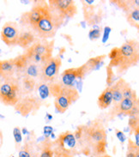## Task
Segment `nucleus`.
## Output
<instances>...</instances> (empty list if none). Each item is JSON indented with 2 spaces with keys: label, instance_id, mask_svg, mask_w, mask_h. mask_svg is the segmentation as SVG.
I'll list each match as a JSON object with an SVG mask.
<instances>
[{
  "label": "nucleus",
  "instance_id": "28",
  "mask_svg": "<svg viewBox=\"0 0 139 157\" xmlns=\"http://www.w3.org/2000/svg\"><path fill=\"white\" fill-rule=\"evenodd\" d=\"M106 73H107L106 82H107V83H108V87H110V86L113 85V83L114 82V78H115L114 69L110 68L109 66H107V68H106Z\"/></svg>",
  "mask_w": 139,
  "mask_h": 157
},
{
  "label": "nucleus",
  "instance_id": "13",
  "mask_svg": "<svg viewBox=\"0 0 139 157\" xmlns=\"http://www.w3.org/2000/svg\"><path fill=\"white\" fill-rule=\"evenodd\" d=\"M88 73L86 65L83 64L79 67L69 68L61 74V83L66 87H73L77 80H80Z\"/></svg>",
  "mask_w": 139,
  "mask_h": 157
},
{
  "label": "nucleus",
  "instance_id": "3",
  "mask_svg": "<svg viewBox=\"0 0 139 157\" xmlns=\"http://www.w3.org/2000/svg\"><path fill=\"white\" fill-rule=\"evenodd\" d=\"M49 91L55 97V109L59 113H65L80 97L78 91L74 87H66L62 83L52 82L49 87Z\"/></svg>",
  "mask_w": 139,
  "mask_h": 157
},
{
  "label": "nucleus",
  "instance_id": "10",
  "mask_svg": "<svg viewBox=\"0 0 139 157\" xmlns=\"http://www.w3.org/2000/svg\"><path fill=\"white\" fill-rule=\"evenodd\" d=\"M76 143L77 142L73 132H62L59 134L58 139L53 143V149L75 156L78 153V150L76 149Z\"/></svg>",
  "mask_w": 139,
  "mask_h": 157
},
{
  "label": "nucleus",
  "instance_id": "19",
  "mask_svg": "<svg viewBox=\"0 0 139 157\" xmlns=\"http://www.w3.org/2000/svg\"><path fill=\"white\" fill-rule=\"evenodd\" d=\"M35 85H36V82H35V79H34V78H31V77H22L21 83V89L22 95L23 94H29L32 93L34 90Z\"/></svg>",
  "mask_w": 139,
  "mask_h": 157
},
{
  "label": "nucleus",
  "instance_id": "14",
  "mask_svg": "<svg viewBox=\"0 0 139 157\" xmlns=\"http://www.w3.org/2000/svg\"><path fill=\"white\" fill-rule=\"evenodd\" d=\"M37 37L35 34L33 33V31L25 29H20V34L18 37V41H17V46H19L23 49H28L29 47L33 44V43L37 40Z\"/></svg>",
  "mask_w": 139,
  "mask_h": 157
},
{
  "label": "nucleus",
  "instance_id": "16",
  "mask_svg": "<svg viewBox=\"0 0 139 157\" xmlns=\"http://www.w3.org/2000/svg\"><path fill=\"white\" fill-rule=\"evenodd\" d=\"M126 81L124 80L123 78L118 79L117 82L113 83V85L110 86V89L113 94V102L114 103V106H117L119 102L122 101L123 99V87Z\"/></svg>",
  "mask_w": 139,
  "mask_h": 157
},
{
  "label": "nucleus",
  "instance_id": "2",
  "mask_svg": "<svg viewBox=\"0 0 139 157\" xmlns=\"http://www.w3.org/2000/svg\"><path fill=\"white\" fill-rule=\"evenodd\" d=\"M110 68L116 69L118 74H123L138 64L139 48L137 40H129L120 47H114L108 54Z\"/></svg>",
  "mask_w": 139,
  "mask_h": 157
},
{
  "label": "nucleus",
  "instance_id": "22",
  "mask_svg": "<svg viewBox=\"0 0 139 157\" xmlns=\"http://www.w3.org/2000/svg\"><path fill=\"white\" fill-rule=\"evenodd\" d=\"M35 150H34V145L30 142H26L22 147L20 148L19 151V156L18 157H35Z\"/></svg>",
  "mask_w": 139,
  "mask_h": 157
},
{
  "label": "nucleus",
  "instance_id": "17",
  "mask_svg": "<svg viewBox=\"0 0 139 157\" xmlns=\"http://www.w3.org/2000/svg\"><path fill=\"white\" fill-rule=\"evenodd\" d=\"M112 103H113V94L111 92L110 87H107L98 97L97 104L100 109L104 110L106 108L109 107Z\"/></svg>",
  "mask_w": 139,
  "mask_h": 157
},
{
  "label": "nucleus",
  "instance_id": "7",
  "mask_svg": "<svg viewBox=\"0 0 139 157\" xmlns=\"http://www.w3.org/2000/svg\"><path fill=\"white\" fill-rule=\"evenodd\" d=\"M47 4L53 17L61 22L74 17L77 13L76 3L73 0H50Z\"/></svg>",
  "mask_w": 139,
  "mask_h": 157
},
{
  "label": "nucleus",
  "instance_id": "34",
  "mask_svg": "<svg viewBox=\"0 0 139 157\" xmlns=\"http://www.w3.org/2000/svg\"><path fill=\"white\" fill-rule=\"evenodd\" d=\"M0 20H1V17H0Z\"/></svg>",
  "mask_w": 139,
  "mask_h": 157
},
{
  "label": "nucleus",
  "instance_id": "29",
  "mask_svg": "<svg viewBox=\"0 0 139 157\" xmlns=\"http://www.w3.org/2000/svg\"><path fill=\"white\" fill-rule=\"evenodd\" d=\"M101 30L100 29H94L89 31V37L91 40H95L101 37Z\"/></svg>",
  "mask_w": 139,
  "mask_h": 157
},
{
  "label": "nucleus",
  "instance_id": "23",
  "mask_svg": "<svg viewBox=\"0 0 139 157\" xmlns=\"http://www.w3.org/2000/svg\"><path fill=\"white\" fill-rule=\"evenodd\" d=\"M52 147V143H46L42 145L41 152L39 155H36L35 157H53V149Z\"/></svg>",
  "mask_w": 139,
  "mask_h": 157
},
{
  "label": "nucleus",
  "instance_id": "5",
  "mask_svg": "<svg viewBox=\"0 0 139 157\" xmlns=\"http://www.w3.org/2000/svg\"><path fill=\"white\" fill-rule=\"evenodd\" d=\"M62 23L63 22L53 17L48 7L32 31L40 40H48L54 37L57 30L60 28Z\"/></svg>",
  "mask_w": 139,
  "mask_h": 157
},
{
  "label": "nucleus",
  "instance_id": "35",
  "mask_svg": "<svg viewBox=\"0 0 139 157\" xmlns=\"http://www.w3.org/2000/svg\"><path fill=\"white\" fill-rule=\"evenodd\" d=\"M12 157H14V156H12Z\"/></svg>",
  "mask_w": 139,
  "mask_h": 157
},
{
  "label": "nucleus",
  "instance_id": "27",
  "mask_svg": "<svg viewBox=\"0 0 139 157\" xmlns=\"http://www.w3.org/2000/svg\"><path fill=\"white\" fill-rule=\"evenodd\" d=\"M49 87L46 85V82H44L39 87V94L41 97V99H46L49 95Z\"/></svg>",
  "mask_w": 139,
  "mask_h": 157
},
{
  "label": "nucleus",
  "instance_id": "11",
  "mask_svg": "<svg viewBox=\"0 0 139 157\" xmlns=\"http://www.w3.org/2000/svg\"><path fill=\"white\" fill-rule=\"evenodd\" d=\"M114 116H130V117H138V100L124 98L117 106H114V109L111 112Z\"/></svg>",
  "mask_w": 139,
  "mask_h": 157
},
{
  "label": "nucleus",
  "instance_id": "21",
  "mask_svg": "<svg viewBox=\"0 0 139 157\" xmlns=\"http://www.w3.org/2000/svg\"><path fill=\"white\" fill-rule=\"evenodd\" d=\"M127 21L132 27L138 29L139 27V8L134 7L127 14Z\"/></svg>",
  "mask_w": 139,
  "mask_h": 157
},
{
  "label": "nucleus",
  "instance_id": "15",
  "mask_svg": "<svg viewBox=\"0 0 139 157\" xmlns=\"http://www.w3.org/2000/svg\"><path fill=\"white\" fill-rule=\"evenodd\" d=\"M16 74V67L14 64V59H0V78L7 80L11 78Z\"/></svg>",
  "mask_w": 139,
  "mask_h": 157
},
{
  "label": "nucleus",
  "instance_id": "1",
  "mask_svg": "<svg viewBox=\"0 0 139 157\" xmlns=\"http://www.w3.org/2000/svg\"><path fill=\"white\" fill-rule=\"evenodd\" d=\"M74 135L80 151L85 155L100 156L106 154V132L100 121H92L88 125L78 127Z\"/></svg>",
  "mask_w": 139,
  "mask_h": 157
},
{
  "label": "nucleus",
  "instance_id": "24",
  "mask_svg": "<svg viewBox=\"0 0 139 157\" xmlns=\"http://www.w3.org/2000/svg\"><path fill=\"white\" fill-rule=\"evenodd\" d=\"M125 157H139V146H137L131 139L128 141V149Z\"/></svg>",
  "mask_w": 139,
  "mask_h": 157
},
{
  "label": "nucleus",
  "instance_id": "8",
  "mask_svg": "<svg viewBox=\"0 0 139 157\" xmlns=\"http://www.w3.org/2000/svg\"><path fill=\"white\" fill-rule=\"evenodd\" d=\"M48 8V4L46 1H37L34 4L33 8L31 10L28 12L23 13L21 15L20 24L21 26V29H25L33 30L36 24L43 16L46 10Z\"/></svg>",
  "mask_w": 139,
  "mask_h": 157
},
{
  "label": "nucleus",
  "instance_id": "31",
  "mask_svg": "<svg viewBox=\"0 0 139 157\" xmlns=\"http://www.w3.org/2000/svg\"><path fill=\"white\" fill-rule=\"evenodd\" d=\"M115 132H116V136L118 137V139L120 141V143H122L124 144V142L125 141L126 139V137L125 136V134H124V132H121V131H119L118 129H116L115 130Z\"/></svg>",
  "mask_w": 139,
  "mask_h": 157
},
{
  "label": "nucleus",
  "instance_id": "26",
  "mask_svg": "<svg viewBox=\"0 0 139 157\" xmlns=\"http://www.w3.org/2000/svg\"><path fill=\"white\" fill-rule=\"evenodd\" d=\"M13 136L15 138V143H16V147L17 149H20L21 148V144L22 141V137H21V132L20 127H15L13 130Z\"/></svg>",
  "mask_w": 139,
  "mask_h": 157
},
{
  "label": "nucleus",
  "instance_id": "32",
  "mask_svg": "<svg viewBox=\"0 0 139 157\" xmlns=\"http://www.w3.org/2000/svg\"><path fill=\"white\" fill-rule=\"evenodd\" d=\"M53 132V129L52 126H45L44 127V134L46 136V138H48L50 135Z\"/></svg>",
  "mask_w": 139,
  "mask_h": 157
},
{
  "label": "nucleus",
  "instance_id": "18",
  "mask_svg": "<svg viewBox=\"0 0 139 157\" xmlns=\"http://www.w3.org/2000/svg\"><path fill=\"white\" fill-rule=\"evenodd\" d=\"M41 66L39 64H34L29 61L28 64L26 65V67L23 70V71L21 72V76L23 77H29L31 78H39L40 77V74H41Z\"/></svg>",
  "mask_w": 139,
  "mask_h": 157
},
{
  "label": "nucleus",
  "instance_id": "25",
  "mask_svg": "<svg viewBox=\"0 0 139 157\" xmlns=\"http://www.w3.org/2000/svg\"><path fill=\"white\" fill-rule=\"evenodd\" d=\"M124 98H130V99H137V94L135 90L131 89L130 84L125 82V83L123 87V99Z\"/></svg>",
  "mask_w": 139,
  "mask_h": 157
},
{
  "label": "nucleus",
  "instance_id": "20",
  "mask_svg": "<svg viewBox=\"0 0 139 157\" xmlns=\"http://www.w3.org/2000/svg\"><path fill=\"white\" fill-rule=\"evenodd\" d=\"M106 54H103V55L96 56L95 58H91L89 59L86 63H85V65H86V68H87V71L88 72H90V71H93L95 70H97L100 66L101 65V64L103 63V61L106 59Z\"/></svg>",
  "mask_w": 139,
  "mask_h": 157
},
{
  "label": "nucleus",
  "instance_id": "4",
  "mask_svg": "<svg viewBox=\"0 0 139 157\" xmlns=\"http://www.w3.org/2000/svg\"><path fill=\"white\" fill-rule=\"evenodd\" d=\"M53 43V40L37 39L28 49H26L24 54L29 61L41 65L52 57Z\"/></svg>",
  "mask_w": 139,
  "mask_h": 157
},
{
  "label": "nucleus",
  "instance_id": "12",
  "mask_svg": "<svg viewBox=\"0 0 139 157\" xmlns=\"http://www.w3.org/2000/svg\"><path fill=\"white\" fill-rule=\"evenodd\" d=\"M19 34H20V29L17 22L7 21L2 27L0 36L2 41L6 46L13 47L17 46Z\"/></svg>",
  "mask_w": 139,
  "mask_h": 157
},
{
  "label": "nucleus",
  "instance_id": "6",
  "mask_svg": "<svg viewBox=\"0 0 139 157\" xmlns=\"http://www.w3.org/2000/svg\"><path fill=\"white\" fill-rule=\"evenodd\" d=\"M22 98L21 84L13 77L0 85V101L7 106H15Z\"/></svg>",
  "mask_w": 139,
  "mask_h": 157
},
{
  "label": "nucleus",
  "instance_id": "33",
  "mask_svg": "<svg viewBox=\"0 0 139 157\" xmlns=\"http://www.w3.org/2000/svg\"><path fill=\"white\" fill-rule=\"evenodd\" d=\"M90 157H112L108 155L107 154H105V155H100V156H90Z\"/></svg>",
  "mask_w": 139,
  "mask_h": 157
},
{
  "label": "nucleus",
  "instance_id": "30",
  "mask_svg": "<svg viewBox=\"0 0 139 157\" xmlns=\"http://www.w3.org/2000/svg\"><path fill=\"white\" fill-rule=\"evenodd\" d=\"M53 157H75L71 155H69L67 153H64V152H62L60 150H58V149H53Z\"/></svg>",
  "mask_w": 139,
  "mask_h": 157
},
{
  "label": "nucleus",
  "instance_id": "9",
  "mask_svg": "<svg viewBox=\"0 0 139 157\" xmlns=\"http://www.w3.org/2000/svg\"><path fill=\"white\" fill-rule=\"evenodd\" d=\"M62 64L61 59L59 57H52L41 64L40 79L43 82H53L58 77Z\"/></svg>",
  "mask_w": 139,
  "mask_h": 157
}]
</instances>
